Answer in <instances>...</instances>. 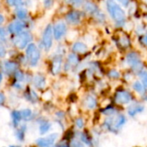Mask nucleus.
<instances>
[{
  "label": "nucleus",
  "instance_id": "f257e3e1",
  "mask_svg": "<svg viewBox=\"0 0 147 147\" xmlns=\"http://www.w3.org/2000/svg\"><path fill=\"white\" fill-rule=\"evenodd\" d=\"M127 123V118L123 113H117L114 115L108 116L104 119L102 127L112 134H117Z\"/></svg>",
  "mask_w": 147,
  "mask_h": 147
},
{
  "label": "nucleus",
  "instance_id": "f03ea898",
  "mask_svg": "<svg viewBox=\"0 0 147 147\" xmlns=\"http://www.w3.org/2000/svg\"><path fill=\"white\" fill-rule=\"evenodd\" d=\"M107 9L111 17L115 20V22L122 25L126 20V13L122 9V8L115 1V0H107Z\"/></svg>",
  "mask_w": 147,
  "mask_h": 147
},
{
  "label": "nucleus",
  "instance_id": "7ed1b4c3",
  "mask_svg": "<svg viewBox=\"0 0 147 147\" xmlns=\"http://www.w3.org/2000/svg\"><path fill=\"white\" fill-rule=\"evenodd\" d=\"M32 41V35L28 31H22L17 34H15L13 38V43L18 49H23L27 47Z\"/></svg>",
  "mask_w": 147,
  "mask_h": 147
},
{
  "label": "nucleus",
  "instance_id": "20e7f679",
  "mask_svg": "<svg viewBox=\"0 0 147 147\" xmlns=\"http://www.w3.org/2000/svg\"><path fill=\"white\" fill-rule=\"evenodd\" d=\"M26 58L31 66H36L40 59V53L36 45L30 43L26 48Z\"/></svg>",
  "mask_w": 147,
  "mask_h": 147
},
{
  "label": "nucleus",
  "instance_id": "39448f33",
  "mask_svg": "<svg viewBox=\"0 0 147 147\" xmlns=\"http://www.w3.org/2000/svg\"><path fill=\"white\" fill-rule=\"evenodd\" d=\"M114 101L118 105H129L131 102H133V96L132 94L125 90H120L115 92Z\"/></svg>",
  "mask_w": 147,
  "mask_h": 147
},
{
  "label": "nucleus",
  "instance_id": "423d86ee",
  "mask_svg": "<svg viewBox=\"0 0 147 147\" xmlns=\"http://www.w3.org/2000/svg\"><path fill=\"white\" fill-rule=\"evenodd\" d=\"M53 26L51 24H48L42 35V44L46 51H49L53 46Z\"/></svg>",
  "mask_w": 147,
  "mask_h": 147
},
{
  "label": "nucleus",
  "instance_id": "0eeeda50",
  "mask_svg": "<svg viewBox=\"0 0 147 147\" xmlns=\"http://www.w3.org/2000/svg\"><path fill=\"white\" fill-rule=\"evenodd\" d=\"M127 63L133 68V70L135 72H140L142 69V63L140 61V56L136 53H130L127 56Z\"/></svg>",
  "mask_w": 147,
  "mask_h": 147
},
{
  "label": "nucleus",
  "instance_id": "6e6552de",
  "mask_svg": "<svg viewBox=\"0 0 147 147\" xmlns=\"http://www.w3.org/2000/svg\"><path fill=\"white\" fill-rule=\"evenodd\" d=\"M58 138H59V134L57 133H54L46 137L37 139L35 143L38 147H52L54 145L55 141L58 140Z\"/></svg>",
  "mask_w": 147,
  "mask_h": 147
},
{
  "label": "nucleus",
  "instance_id": "1a4fd4ad",
  "mask_svg": "<svg viewBox=\"0 0 147 147\" xmlns=\"http://www.w3.org/2000/svg\"><path fill=\"white\" fill-rule=\"evenodd\" d=\"M145 109H146V107L144 104L140 102H131L127 108V115L131 118H134L138 115L142 114L145 111Z\"/></svg>",
  "mask_w": 147,
  "mask_h": 147
},
{
  "label": "nucleus",
  "instance_id": "9d476101",
  "mask_svg": "<svg viewBox=\"0 0 147 147\" xmlns=\"http://www.w3.org/2000/svg\"><path fill=\"white\" fill-rule=\"evenodd\" d=\"M53 37L55 40H60L66 33V25L64 22L60 21L55 23V25L53 27Z\"/></svg>",
  "mask_w": 147,
  "mask_h": 147
},
{
  "label": "nucleus",
  "instance_id": "9b49d317",
  "mask_svg": "<svg viewBox=\"0 0 147 147\" xmlns=\"http://www.w3.org/2000/svg\"><path fill=\"white\" fill-rule=\"evenodd\" d=\"M83 104H84V107L85 108V109H87L89 111H92V110H94V109H96L97 108L98 102H97L95 96H93L91 94H89L84 97Z\"/></svg>",
  "mask_w": 147,
  "mask_h": 147
},
{
  "label": "nucleus",
  "instance_id": "f8f14e48",
  "mask_svg": "<svg viewBox=\"0 0 147 147\" xmlns=\"http://www.w3.org/2000/svg\"><path fill=\"white\" fill-rule=\"evenodd\" d=\"M25 27H26L25 22L22 20H19V21L11 22L8 26V31L12 34H17L22 32L24 30Z\"/></svg>",
  "mask_w": 147,
  "mask_h": 147
},
{
  "label": "nucleus",
  "instance_id": "ddd939ff",
  "mask_svg": "<svg viewBox=\"0 0 147 147\" xmlns=\"http://www.w3.org/2000/svg\"><path fill=\"white\" fill-rule=\"evenodd\" d=\"M33 84L34 85L35 88L39 89V90H42L46 87L47 84V81L46 78L43 75L38 74L34 76L33 78Z\"/></svg>",
  "mask_w": 147,
  "mask_h": 147
},
{
  "label": "nucleus",
  "instance_id": "4468645a",
  "mask_svg": "<svg viewBox=\"0 0 147 147\" xmlns=\"http://www.w3.org/2000/svg\"><path fill=\"white\" fill-rule=\"evenodd\" d=\"M3 69H4L5 73L8 75L15 74V72L18 69V65L13 61H6L3 64Z\"/></svg>",
  "mask_w": 147,
  "mask_h": 147
},
{
  "label": "nucleus",
  "instance_id": "2eb2a0df",
  "mask_svg": "<svg viewBox=\"0 0 147 147\" xmlns=\"http://www.w3.org/2000/svg\"><path fill=\"white\" fill-rule=\"evenodd\" d=\"M79 140L88 147H94V141L92 137L85 131L79 134Z\"/></svg>",
  "mask_w": 147,
  "mask_h": 147
},
{
  "label": "nucleus",
  "instance_id": "dca6fc26",
  "mask_svg": "<svg viewBox=\"0 0 147 147\" xmlns=\"http://www.w3.org/2000/svg\"><path fill=\"white\" fill-rule=\"evenodd\" d=\"M62 67V58L61 56H56L52 63V72L54 75H57L61 71Z\"/></svg>",
  "mask_w": 147,
  "mask_h": 147
},
{
  "label": "nucleus",
  "instance_id": "f3484780",
  "mask_svg": "<svg viewBox=\"0 0 147 147\" xmlns=\"http://www.w3.org/2000/svg\"><path fill=\"white\" fill-rule=\"evenodd\" d=\"M81 19V14L78 11H71L67 14L66 20L71 24H77L80 22Z\"/></svg>",
  "mask_w": 147,
  "mask_h": 147
},
{
  "label": "nucleus",
  "instance_id": "a211bd4d",
  "mask_svg": "<svg viewBox=\"0 0 147 147\" xmlns=\"http://www.w3.org/2000/svg\"><path fill=\"white\" fill-rule=\"evenodd\" d=\"M100 112H101L102 115H105L106 117H108V116H111V115H114L119 113L120 110H119L118 109H116L115 106L107 105V106H105L103 109H102L100 110Z\"/></svg>",
  "mask_w": 147,
  "mask_h": 147
},
{
  "label": "nucleus",
  "instance_id": "6ab92c4d",
  "mask_svg": "<svg viewBox=\"0 0 147 147\" xmlns=\"http://www.w3.org/2000/svg\"><path fill=\"white\" fill-rule=\"evenodd\" d=\"M11 119H12V125L15 128H17L20 125V122L22 121V114L21 110H13L11 112Z\"/></svg>",
  "mask_w": 147,
  "mask_h": 147
},
{
  "label": "nucleus",
  "instance_id": "aec40b11",
  "mask_svg": "<svg viewBox=\"0 0 147 147\" xmlns=\"http://www.w3.org/2000/svg\"><path fill=\"white\" fill-rule=\"evenodd\" d=\"M133 89H134V90L137 94H139L140 96H145L146 95V88L145 87V85L143 84V83L140 82V81H135L133 84Z\"/></svg>",
  "mask_w": 147,
  "mask_h": 147
},
{
  "label": "nucleus",
  "instance_id": "412c9836",
  "mask_svg": "<svg viewBox=\"0 0 147 147\" xmlns=\"http://www.w3.org/2000/svg\"><path fill=\"white\" fill-rule=\"evenodd\" d=\"M52 127V124L50 121H47V120H44L42 121L40 123V126H39V132H40V135H45L46 134H47L50 129Z\"/></svg>",
  "mask_w": 147,
  "mask_h": 147
},
{
  "label": "nucleus",
  "instance_id": "4be33fe9",
  "mask_svg": "<svg viewBox=\"0 0 147 147\" xmlns=\"http://www.w3.org/2000/svg\"><path fill=\"white\" fill-rule=\"evenodd\" d=\"M72 50L78 53H84L88 50V47L83 42H76L72 46Z\"/></svg>",
  "mask_w": 147,
  "mask_h": 147
},
{
  "label": "nucleus",
  "instance_id": "5701e85b",
  "mask_svg": "<svg viewBox=\"0 0 147 147\" xmlns=\"http://www.w3.org/2000/svg\"><path fill=\"white\" fill-rule=\"evenodd\" d=\"M19 128H17L16 132V137L19 141H23L25 139V134L27 131V126L26 125H22L21 127H18Z\"/></svg>",
  "mask_w": 147,
  "mask_h": 147
},
{
  "label": "nucleus",
  "instance_id": "b1692460",
  "mask_svg": "<svg viewBox=\"0 0 147 147\" xmlns=\"http://www.w3.org/2000/svg\"><path fill=\"white\" fill-rule=\"evenodd\" d=\"M25 97H26V99H27L28 101H29V102H37L38 99H39L38 95H37L34 90H29L28 91L26 92Z\"/></svg>",
  "mask_w": 147,
  "mask_h": 147
},
{
  "label": "nucleus",
  "instance_id": "393cba45",
  "mask_svg": "<svg viewBox=\"0 0 147 147\" xmlns=\"http://www.w3.org/2000/svg\"><path fill=\"white\" fill-rule=\"evenodd\" d=\"M21 114H22V120L25 121H30L32 119V117H33V112L29 109H24L21 110Z\"/></svg>",
  "mask_w": 147,
  "mask_h": 147
},
{
  "label": "nucleus",
  "instance_id": "a878e982",
  "mask_svg": "<svg viewBox=\"0 0 147 147\" xmlns=\"http://www.w3.org/2000/svg\"><path fill=\"white\" fill-rule=\"evenodd\" d=\"M78 64V58L77 55L71 53L69 54L68 58H67V64L66 65L68 66H75Z\"/></svg>",
  "mask_w": 147,
  "mask_h": 147
},
{
  "label": "nucleus",
  "instance_id": "bb28decb",
  "mask_svg": "<svg viewBox=\"0 0 147 147\" xmlns=\"http://www.w3.org/2000/svg\"><path fill=\"white\" fill-rule=\"evenodd\" d=\"M84 11H86L87 13H90V14H94V13L97 10L96 6L94 3H90V2L84 3Z\"/></svg>",
  "mask_w": 147,
  "mask_h": 147
},
{
  "label": "nucleus",
  "instance_id": "cd10ccee",
  "mask_svg": "<svg viewBox=\"0 0 147 147\" xmlns=\"http://www.w3.org/2000/svg\"><path fill=\"white\" fill-rule=\"evenodd\" d=\"M16 16H17V18L19 20H23V19H25L27 17L28 11H27V9L25 8H23V7H21L20 8L19 7L16 9Z\"/></svg>",
  "mask_w": 147,
  "mask_h": 147
},
{
  "label": "nucleus",
  "instance_id": "c85d7f7f",
  "mask_svg": "<svg viewBox=\"0 0 147 147\" xmlns=\"http://www.w3.org/2000/svg\"><path fill=\"white\" fill-rule=\"evenodd\" d=\"M75 127L79 129V130H82L84 128V126H85V121L83 117H77L75 119Z\"/></svg>",
  "mask_w": 147,
  "mask_h": 147
},
{
  "label": "nucleus",
  "instance_id": "c756f323",
  "mask_svg": "<svg viewBox=\"0 0 147 147\" xmlns=\"http://www.w3.org/2000/svg\"><path fill=\"white\" fill-rule=\"evenodd\" d=\"M70 146L71 147H86V146L79 139L71 140L70 142Z\"/></svg>",
  "mask_w": 147,
  "mask_h": 147
},
{
  "label": "nucleus",
  "instance_id": "7c9ffc66",
  "mask_svg": "<svg viewBox=\"0 0 147 147\" xmlns=\"http://www.w3.org/2000/svg\"><path fill=\"white\" fill-rule=\"evenodd\" d=\"M139 74H140V78L141 79V82L143 83V84L145 85V87L147 88V71L142 70Z\"/></svg>",
  "mask_w": 147,
  "mask_h": 147
},
{
  "label": "nucleus",
  "instance_id": "2f4dec72",
  "mask_svg": "<svg viewBox=\"0 0 147 147\" xmlns=\"http://www.w3.org/2000/svg\"><path fill=\"white\" fill-rule=\"evenodd\" d=\"M119 43L122 47H127L129 46V40L127 36H121L119 40Z\"/></svg>",
  "mask_w": 147,
  "mask_h": 147
},
{
  "label": "nucleus",
  "instance_id": "473e14b6",
  "mask_svg": "<svg viewBox=\"0 0 147 147\" xmlns=\"http://www.w3.org/2000/svg\"><path fill=\"white\" fill-rule=\"evenodd\" d=\"M15 78H16V80L17 82H20L21 83V82H22L24 80L25 76H24V74L21 71H16L15 72Z\"/></svg>",
  "mask_w": 147,
  "mask_h": 147
},
{
  "label": "nucleus",
  "instance_id": "72a5a7b5",
  "mask_svg": "<svg viewBox=\"0 0 147 147\" xmlns=\"http://www.w3.org/2000/svg\"><path fill=\"white\" fill-rule=\"evenodd\" d=\"M109 77L110 78H113V79H117L121 77V74L118 71L116 70H111L109 73Z\"/></svg>",
  "mask_w": 147,
  "mask_h": 147
},
{
  "label": "nucleus",
  "instance_id": "f704fd0d",
  "mask_svg": "<svg viewBox=\"0 0 147 147\" xmlns=\"http://www.w3.org/2000/svg\"><path fill=\"white\" fill-rule=\"evenodd\" d=\"M6 2L11 7H17L22 3V0H6Z\"/></svg>",
  "mask_w": 147,
  "mask_h": 147
},
{
  "label": "nucleus",
  "instance_id": "c9c22d12",
  "mask_svg": "<svg viewBox=\"0 0 147 147\" xmlns=\"http://www.w3.org/2000/svg\"><path fill=\"white\" fill-rule=\"evenodd\" d=\"M7 31L3 28H0V41H5L7 39Z\"/></svg>",
  "mask_w": 147,
  "mask_h": 147
},
{
  "label": "nucleus",
  "instance_id": "e433bc0d",
  "mask_svg": "<svg viewBox=\"0 0 147 147\" xmlns=\"http://www.w3.org/2000/svg\"><path fill=\"white\" fill-rule=\"evenodd\" d=\"M84 40H85V41H86V45H88V46H92L93 45V43H94V39H93V37L91 36V35H90V34H87V35H85L84 36Z\"/></svg>",
  "mask_w": 147,
  "mask_h": 147
},
{
  "label": "nucleus",
  "instance_id": "4c0bfd02",
  "mask_svg": "<svg viewBox=\"0 0 147 147\" xmlns=\"http://www.w3.org/2000/svg\"><path fill=\"white\" fill-rule=\"evenodd\" d=\"M6 48L4 47V45L3 44L2 41H0V58H4L5 55H6Z\"/></svg>",
  "mask_w": 147,
  "mask_h": 147
},
{
  "label": "nucleus",
  "instance_id": "58836bf2",
  "mask_svg": "<svg viewBox=\"0 0 147 147\" xmlns=\"http://www.w3.org/2000/svg\"><path fill=\"white\" fill-rule=\"evenodd\" d=\"M94 16L97 21H103L104 20V15L101 12H98L97 10L94 13Z\"/></svg>",
  "mask_w": 147,
  "mask_h": 147
},
{
  "label": "nucleus",
  "instance_id": "ea45409f",
  "mask_svg": "<svg viewBox=\"0 0 147 147\" xmlns=\"http://www.w3.org/2000/svg\"><path fill=\"white\" fill-rule=\"evenodd\" d=\"M77 35H78V32H76V31H71V32H70L69 34L67 35V38H68L69 40H75V38L77 37Z\"/></svg>",
  "mask_w": 147,
  "mask_h": 147
},
{
  "label": "nucleus",
  "instance_id": "a19ab883",
  "mask_svg": "<svg viewBox=\"0 0 147 147\" xmlns=\"http://www.w3.org/2000/svg\"><path fill=\"white\" fill-rule=\"evenodd\" d=\"M56 116H57L59 120H62V119H64V118H65V112H63V111H58V112L56 113Z\"/></svg>",
  "mask_w": 147,
  "mask_h": 147
},
{
  "label": "nucleus",
  "instance_id": "79ce46f5",
  "mask_svg": "<svg viewBox=\"0 0 147 147\" xmlns=\"http://www.w3.org/2000/svg\"><path fill=\"white\" fill-rule=\"evenodd\" d=\"M5 101H6V97H5L4 94L0 92V106H3L4 104Z\"/></svg>",
  "mask_w": 147,
  "mask_h": 147
},
{
  "label": "nucleus",
  "instance_id": "37998d69",
  "mask_svg": "<svg viewBox=\"0 0 147 147\" xmlns=\"http://www.w3.org/2000/svg\"><path fill=\"white\" fill-rule=\"evenodd\" d=\"M71 2L74 6L78 7V6H80L84 3V0H71Z\"/></svg>",
  "mask_w": 147,
  "mask_h": 147
},
{
  "label": "nucleus",
  "instance_id": "c03bdc74",
  "mask_svg": "<svg viewBox=\"0 0 147 147\" xmlns=\"http://www.w3.org/2000/svg\"><path fill=\"white\" fill-rule=\"evenodd\" d=\"M125 27H126L125 28L129 31V30H131L134 28V23L133 22H127V24L125 25Z\"/></svg>",
  "mask_w": 147,
  "mask_h": 147
},
{
  "label": "nucleus",
  "instance_id": "a18cd8bd",
  "mask_svg": "<svg viewBox=\"0 0 147 147\" xmlns=\"http://www.w3.org/2000/svg\"><path fill=\"white\" fill-rule=\"evenodd\" d=\"M55 147H71V146H70V143L63 142V143H59V145H57Z\"/></svg>",
  "mask_w": 147,
  "mask_h": 147
},
{
  "label": "nucleus",
  "instance_id": "49530a36",
  "mask_svg": "<svg viewBox=\"0 0 147 147\" xmlns=\"http://www.w3.org/2000/svg\"><path fill=\"white\" fill-rule=\"evenodd\" d=\"M43 2H44V4L46 7H49L53 3V0H43Z\"/></svg>",
  "mask_w": 147,
  "mask_h": 147
},
{
  "label": "nucleus",
  "instance_id": "de8ad7c7",
  "mask_svg": "<svg viewBox=\"0 0 147 147\" xmlns=\"http://www.w3.org/2000/svg\"><path fill=\"white\" fill-rule=\"evenodd\" d=\"M121 4H123L124 6H127L128 4V0H118Z\"/></svg>",
  "mask_w": 147,
  "mask_h": 147
},
{
  "label": "nucleus",
  "instance_id": "09e8293b",
  "mask_svg": "<svg viewBox=\"0 0 147 147\" xmlns=\"http://www.w3.org/2000/svg\"><path fill=\"white\" fill-rule=\"evenodd\" d=\"M141 40H142V42L146 45L147 47V34L146 35H144L143 37H142V39H141Z\"/></svg>",
  "mask_w": 147,
  "mask_h": 147
},
{
  "label": "nucleus",
  "instance_id": "8fccbe9b",
  "mask_svg": "<svg viewBox=\"0 0 147 147\" xmlns=\"http://www.w3.org/2000/svg\"><path fill=\"white\" fill-rule=\"evenodd\" d=\"M3 22H4V16H3L2 14H0V26H1Z\"/></svg>",
  "mask_w": 147,
  "mask_h": 147
},
{
  "label": "nucleus",
  "instance_id": "3c124183",
  "mask_svg": "<svg viewBox=\"0 0 147 147\" xmlns=\"http://www.w3.org/2000/svg\"><path fill=\"white\" fill-rule=\"evenodd\" d=\"M2 79H3V76H2V73L0 72V83L2 82Z\"/></svg>",
  "mask_w": 147,
  "mask_h": 147
},
{
  "label": "nucleus",
  "instance_id": "603ef678",
  "mask_svg": "<svg viewBox=\"0 0 147 147\" xmlns=\"http://www.w3.org/2000/svg\"><path fill=\"white\" fill-rule=\"evenodd\" d=\"M10 147H20V146H11Z\"/></svg>",
  "mask_w": 147,
  "mask_h": 147
},
{
  "label": "nucleus",
  "instance_id": "864d4df0",
  "mask_svg": "<svg viewBox=\"0 0 147 147\" xmlns=\"http://www.w3.org/2000/svg\"><path fill=\"white\" fill-rule=\"evenodd\" d=\"M145 99H146V101L147 102V96H146V97H145Z\"/></svg>",
  "mask_w": 147,
  "mask_h": 147
},
{
  "label": "nucleus",
  "instance_id": "5fc2aeb1",
  "mask_svg": "<svg viewBox=\"0 0 147 147\" xmlns=\"http://www.w3.org/2000/svg\"><path fill=\"white\" fill-rule=\"evenodd\" d=\"M145 1H146V3H147V0H145Z\"/></svg>",
  "mask_w": 147,
  "mask_h": 147
}]
</instances>
